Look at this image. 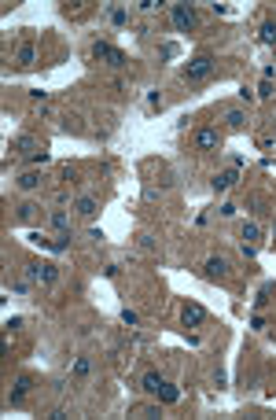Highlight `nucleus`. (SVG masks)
Instances as JSON below:
<instances>
[{
    "label": "nucleus",
    "instance_id": "obj_1",
    "mask_svg": "<svg viewBox=\"0 0 276 420\" xmlns=\"http://www.w3.org/2000/svg\"><path fill=\"white\" fill-rule=\"evenodd\" d=\"M213 74V59L210 55H195L188 67H184V77L188 81H203V77H210Z\"/></svg>",
    "mask_w": 276,
    "mask_h": 420
},
{
    "label": "nucleus",
    "instance_id": "obj_2",
    "mask_svg": "<svg viewBox=\"0 0 276 420\" xmlns=\"http://www.w3.org/2000/svg\"><path fill=\"white\" fill-rule=\"evenodd\" d=\"M26 276H29V280H41V284H55L59 269L52 266V262H29V266H26Z\"/></svg>",
    "mask_w": 276,
    "mask_h": 420
},
{
    "label": "nucleus",
    "instance_id": "obj_3",
    "mask_svg": "<svg viewBox=\"0 0 276 420\" xmlns=\"http://www.w3.org/2000/svg\"><path fill=\"white\" fill-rule=\"evenodd\" d=\"M92 55H96V59H111V67H126V52L111 48L107 41H96V44H92Z\"/></svg>",
    "mask_w": 276,
    "mask_h": 420
},
{
    "label": "nucleus",
    "instance_id": "obj_4",
    "mask_svg": "<svg viewBox=\"0 0 276 420\" xmlns=\"http://www.w3.org/2000/svg\"><path fill=\"white\" fill-rule=\"evenodd\" d=\"M173 26L180 30V34H188V30L195 26V11L188 4H173Z\"/></svg>",
    "mask_w": 276,
    "mask_h": 420
},
{
    "label": "nucleus",
    "instance_id": "obj_5",
    "mask_svg": "<svg viewBox=\"0 0 276 420\" xmlns=\"http://www.w3.org/2000/svg\"><path fill=\"white\" fill-rule=\"evenodd\" d=\"M221 144V133L218 129H210V126H203V129H195V148H203V151H210V148H218Z\"/></svg>",
    "mask_w": 276,
    "mask_h": 420
},
{
    "label": "nucleus",
    "instance_id": "obj_6",
    "mask_svg": "<svg viewBox=\"0 0 276 420\" xmlns=\"http://www.w3.org/2000/svg\"><path fill=\"white\" fill-rule=\"evenodd\" d=\"M203 321H206V310L199 306V302H188V306H184V324H188V328H199Z\"/></svg>",
    "mask_w": 276,
    "mask_h": 420
},
{
    "label": "nucleus",
    "instance_id": "obj_7",
    "mask_svg": "<svg viewBox=\"0 0 276 420\" xmlns=\"http://www.w3.org/2000/svg\"><path fill=\"white\" fill-rule=\"evenodd\" d=\"M206 276H210V280H225V276H228V262H225V258H210V262H206Z\"/></svg>",
    "mask_w": 276,
    "mask_h": 420
},
{
    "label": "nucleus",
    "instance_id": "obj_8",
    "mask_svg": "<svg viewBox=\"0 0 276 420\" xmlns=\"http://www.w3.org/2000/svg\"><path fill=\"white\" fill-rule=\"evenodd\" d=\"M26 395H29V376H22L19 383L11 387V395H8V402H11V406H19V402H22Z\"/></svg>",
    "mask_w": 276,
    "mask_h": 420
},
{
    "label": "nucleus",
    "instance_id": "obj_9",
    "mask_svg": "<svg viewBox=\"0 0 276 420\" xmlns=\"http://www.w3.org/2000/svg\"><path fill=\"white\" fill-rule=\"evenodd\" d=\"M232 184H236V170H225V174L213 177V192H228Z\"/></svg>",
    "mask_w": 276,
    "mask_h": 420
},
{
    "label": "nucleus",
    "instance_id": "obj_10",
    "mask_svg": "<svg viewBox=\"0 0 276 420\" xmlns=\"http://www.w3.org/2000/svg\"><path fill=\"white\" fill-rule=\"evenodd\" d=\"M34 148H37V140L29 136V133H22V136L11 140V151H29V155H34Z\"/></svg>",
    "mask_w": 276,
    "mask_h": 420
},
{
    "label": "nucleus",
    "instance_id": "obj_11",
    "mask_svg": "<svg viewBox=\"0 0 276 420\" xmlns=\"http://www.w3.org/2000/svg\"><path fill=\"white\" fill-rule=\"evenodd\" d=\"M34 59H37L34 44H22V48H19V55H15V63H19V67H34Z\"/></svg>",
    "mask_w": 276,
    "mask_h": 420
},
{
    "label": "nucleus",
    "instance_id": "obj_12",
    "mask_svg": "<svg viewBox=\"0 0 276 420\" xmlns=\"http://www.w3.org/2000/svg\"><path fill=\"white\" fill-rule=\"evenodd\" d=\"M144 391L147 395H159L162 391V376H159V372H144Z\"/></svg>",
    "mask_w": 276,
    "mask_h": 420
},
{
    "label": "nucleus",
    "instance_id": "obj_13",
    "mask_svg": "<svg viewBox=\"0 0 276 420\" xmlns=\"http://www.w3.org/2000/svg\"><path fill=\"white\" fill-rule=\"evenodd\" d=\"M41 181H44V177H41V174H34V170H29V174H22V177H19V188L34 192V188H41Z\"/></svg>",
    "mask_w": 276,
    "mask_h": 420
},
{
    "label": "nucleus",
    "instance_id": "obj_14",
    "mask_svg": "<svg viewBox=\"0 0 276 420\" xmlns=\"http://www.w3.org/2000/svg\"><path fill=\"white\" fill-rule=\"evenodd\" d=\"M225 122H228V129H243L247 115H243V111H225Z\"/></svg>",
    "mask_w": 276,
    "mask_h": 420
},
{
    "label": "nucleus",
    "instance_id": "obj_15",
    "mask_svg": "<svg viewBox=\"0 0 276 420\" xmlns=\"http://www.w3.org/2000/svg\"><path fill=\"white\" fill-rule=\"evenodd\" d=\"M78 214L92 217V214H96V199H92V195H81V199H78Z\"/></svg>",
    "mask_w": 276,
    "mask_h": 420
},
{
    "label": "nucleus",
    "instance_id": "obj_16",
    "mask_svg": "<svg viewBox=\"0 0 276 420\" xmlns=\"http://www.w3.org/2000/svg\"><path fill=\"white\" fill-rule=\"evenodd\" d=\"M159 398H162V402H170V406H173V402L180 398V391H177V387H170V383H162V391H159Z\"/></svg>",
    "mask_w": 276,
    "mask_h": 420
},
{
    "label": "nucleus",
    "instance_id": "obj_17",
    "mask_svg": "<svg viewBox=\"0 0 276 420\" xmlns=\"http://www.w3.org/2000/svg\"><path fill=\"white\" fill-rule=\"evenodd\" d=\"M92 372V361L88 357H78V361H74V376H88Z\"/></svg>",
    "mask_w": 276,
    "mask_h": 420
},
{
    "label": "nucleus",
    "instance_id": "obj_18",
    "mask_svg": "<svg viewBox=\"0 0 276 420\" xmlns=\"http://www.w3.org/2000/svg\"><path fill=\"white\" fill-rule=\"evenodd\" d=\"M243 240H247V243L262 240V229H258V225H243Z\"/></svg>",
    "mask_w": 276,
    "mask_h": 420
},
{
    "label": "nucleus",
    "instance_id": "obj_19",
    "mask_svg": "<svg viewBox=\"0 0 276 420\" xmlns=\"http://www.w3.org/2000/svg\"><path fill=\"white\" fill-rule=\"evenodd\" d=\"M48 247H52V251H67V247H70V236H67V232H59V236H55Z\"/></svg>",
    "mask_w": 276,
    "mask_h": 420
},
{
    "label": "nucleus",
    "instance_id": "obj_20",
    "mask_svg": "<svg viewBox=\"0 0 276 420\" xmlns=\"http://www.w3.org/2000/svg\"><path fill=\"white\" fill-rule=\"evenodd\" d=\"M34 214H37L34 203H22V207H19V221H34Z\"/></svg>",
    "mask_w": 276,
    "mask_h": 420
},
{
    "label": "nucleus",
    "instance_id": "obj_21",
    "mask_svg": "<svg viewBox=\"0 0 276 420\" xmlns=\"http://www.w3.org/2000/svg\"><path fill=\"white\" fill-rule=\"evenodd\" d=\"M262 41H265V44L276 41V22H265V26H262Z\"/></svg>",
    "mask_w": 276,
    "mask_h": 420
},
{
    "label": "nucleus",
    "instance_id": "obj_22",
    "mask_svg": "<svg viewBox=\"0 0 276 420\" xmlns=\"http://www.w3.org/2000/svg\"><path fill=\"white\" fill-rule=\"evenodd\" d=\"M52 225H55L59 232H67V225H70V221H67V214H63V210H55V214H52Z\"/></svg>",
    "mask_w": 276,
    "mask_h": 420
},
{
    "label": "nucleus",
    "instance_id": "obj_23",
    "mask_svg": "<svg viewBox=\"0 0 276 420\" xmlns=\"http://www.w3.org/2000/svg\"><path fill=\"white\" fill-rule=\"evenodd\" d=\"M29 162H37V166H44V162H48V151H34V155H29Z\"/></svg>",
    "mask_w": 276,
    "mask_h": 420
},
{
    "label": "nucleus",
    "instance_id": "obj_24",
    "mask_svg": "<svg viewBox=\"0 0 276 420\" xmlns=\"http://www.w3.org/2000/svg\"><path fill=\"white\" fill-rule=\"evenodd\" d=\"M111 19H114V22L121 26V22H126V19H129V15H126V8H114V11H111Z\"/></svg>",
    "mask_w": 276,
    "mask_h": 420
}]
</instances>
